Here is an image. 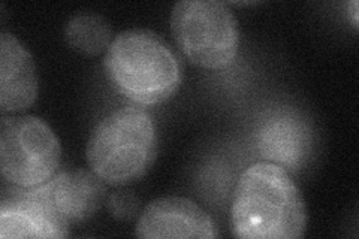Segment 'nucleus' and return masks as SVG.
I'll return each mask as SVG.
<instances>
[{"instance_id": "obj_1", "label": "nucleus", "mask_w": 359, "mask_h": 239, "mask_svg": "<svg viewBox=\"0 0 359 239\" xmlns=\"http://www.w3.org/2000/svg\"><path fill=\"white\" fill-rule=\"evenodd\" d=\"M232 232L244 239H297L307 229V208L286 169L259 162L241 174L231 208Z\"/></svg>"}, {"instance_id": "obj_2", "label": "nucleus", "mask_w": 359, "mask_h": 239, "mask_svg": "<svg viewBox=\"0 0 359 239\" xmlns=\"http://www.w3.org/2000/svg\"><path fill=\"white\" fill-rule=\"evenodd\" d=\"M104 67L117 92L142 107L171 99L183 79L182 63L171 45L145 29H129L114 36Z\"/></svg>"}, {"instance_id": "obj_3", "label": "nucleus", "mask_w": 359, "mask_h": 239, "mask_svg": "<svg viewBox=\"0 0 359 239\" xmlns=\"http://www.w3.org/2000/svg\"><path fill=\"white\" fill-rule=\"evenodd\" d=\"M157 153L150 114L138 107L112 111L90 133L86 156L90 169L109 186H126L149 172Z\"/></svg>"}, {"instance_id": "obj_4", "label": "nucleus", "mask_w": 359, "mask_h": 239, "mask_svg": "<svg viewBox=\"0 0 359 239\" xmlns=\"http://www.w3.org/2000/svg\"><path fill=\"white\" fill-rule=\"evenodd\" d=\"M171 32L189 62L222 71L237 59L240 27L231 8L219 0H182L171 13Z\"/></svg>"}, {"instance_id": "obj_5", "label": "nucleus", "mask_w": 359, "mask_h": 239, "mask_svg": "<svg viewBox=\"0 0 359 239\" xmlns=\"http://www.w3.org/2000/svg\"><path fill=\"white\" fill-rule=\"evenodd\" d=\"M60 156V141L43 120L2 116L0 172L9 184L21 189L45 184L57 172Z\"/></svg>"}, {"instance_id": "obj_6", "label": "nucleus", "mask_w": 359, "mask_h": 239, "mask_svg": "<svg viewBox=\"0 0 359 239\" xmlns=\"http://www.w3.org/2000/svg\"><path fill=\"white\" fill-rule=\"evenodd\" d=\"M0 203V238H66L67 223L53 205L48 181L32 189L15 187Z\"/></svg>"}, {"instance_id": "obj_7", "label": "nucleus", "mask_w": 359, "mask_h": 239, "mask_svg": "<svg viewBox=\"0 0 359 239\" xmlns=\"http://www.w3.org/2000/svg\"><path fill=\"white\" fill-rule=\"evenodd\" d=\"M135 233L144 239H212L219 229L211 215L187 198L166 196L150 202L140 214Z\"/></svg>"}, {"instance_id": "obj_8", "label": "nucleus", "mask_w": 359, "mask_h": 239, "mask_svg": "<svg viewBox=\"0 0 359 239\" xmlns=\"http://www.w3.org/2000/svg\"><path fill=\"white\" fill-rule=\"evenodd\" d=\"M38 74L30 53L14 35H0V108L2 114L29 109L38 97Z\"/></svg>"}, {"instance_id": "obj_9", "label": "nucleus", "mask_w": 359, "mask_h": 239, "mask_svg": "<svg viewBox=\"0 0 359 239\" xmlns=\"http://www.w3.org/2000/svg\"><path fill=\"white\" fill-rule=\"evenodd\" d=\"M105 181L93 170L76 169L53 177L48 190L55 210L67 223H83L100 210L107 202Z\"/></svg>"}, {"instance_id": "obj_10", "label": "nucleus", "mask_w": 359, "mask_h": 239, "mask_svg": "<svg viewBox=\"0 0 359 239\" xmlns=\"http://www.w3.org/2000/svg\"><path fill=\"white\" fill-rule=\"evenodd\" d=\"M256 142L266 162L283 169L299 168L309 157L311 146L307 124L286 114L265 120L257 130Z\"/></svg>"}, {"instance_id": "obj_11", "label": "nucleus", "mask_w": 359, "mask_h": 239, "mask_svg": "<svg viewBox=\"0 0 359 239\" xmlns=\"http://www.w3.org/2000/svg\"><path fill=\"white\" fill-rule=\"evenodd\" d=\"M65 38L74 51L88 57L107 53L114 39L107 18L96 13L72 15L66 22Z\"/></svg>"}, {"instance_id": "obj_12", "label": "nucleus", "mask_w": 359, "mask_h": 239, "mask_svg": "<svg viewBox=\"0 0 359 239\" xmlns=\"http://www.w3.org/2000/svg\"><path fill=\"white\" fill-rule=\"evenodd\" d=\"M107 210L112 219L118 221H129L137 217L141 210L140 198L132 191H114L107 198Z\"/></svg>"}, {"instance_id": "obj_13", "label": "nucleus", "mask_w": 359, "mask_h": 239, "mask_svg": "<svg viewBox=\"0 0 359 239\" xmlns=\"http://www.w3.org/2000/svg\"><path fill=\"white\" fill-rule=\"evenodd\" d=\"M358 2L355 0V2L351 4V14H352V20H353V26L355 29H358Z\"/></svg>"}]
</instances>
